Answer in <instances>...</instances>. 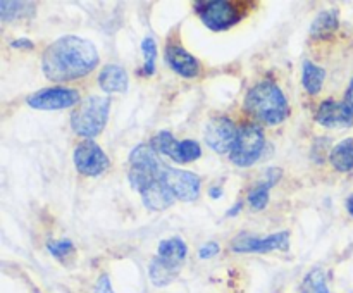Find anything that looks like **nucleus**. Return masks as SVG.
I'll list each match as a JSON object with an SVG mask.
<instances>
[{
  "instance_id": "f257e3e1",
  "label": "nucleus",
  "mask_w": 353,
  "mask_h": 293,
  "mask_svg": "<svg viewBox=\"0 0 353 293\" xmlns=\"http://www.w3.org/2000/svg\"><path fill=\"white\" fill-rule=\"evenodd\" d=\"M99 64V52L90 40L68 34L47 47L41 57L45 76L55 83L72 81L90 74Z\"/></svg>"
},
{
  "instance_id": "f03ea898",
  "label": "nucleus",
  "mask_w": 353,
  "mask_h": 293,
  "mask_svg": "<svg viewBox=\"0 0 353 293\" xmlns=\"http://www.w3.org/2000/svg\"><path fill=\"white\" fill-rule=\"evenodd\" d=\"M245 109L254 119L274 126L283 123L290 114V105L281 88L271 81H262L248 90L245 97Z\"/></svg>"
},
{
  "instance_id": "7ed1b4c3",
  "label": "nucleus",
  "mask_w": 353,
  "mask_h": 293,
  "mask_svg": "<svg viewBox=\"0 0 353 293\" xmlns=\"http://www.w3.org/2000/svg\"><path fill=\"white\" fill-rule=\"evenodd\" d=\"M110 100L92 95L83 100L71 114V128L76 134L93 138L103 131L109 117Z\"/></svg>"
},
{
  "instance_id": "20e7f679",
  "label": "nucleus",
  "mask_w": 353,
  "mask_h": 293,
  "mask_svg": "<svg viewBox=\"0 0 353 293\" xmlns=\"http://www.w3.org/2000/svg\"><path fill=\"white\" fill-rule=\"evenodd\" d=\"M130 183L137 192L161 178V161L152 145H138L130 154Z\"/></svg>"
},
{
  "instance_id": "39448f33",
  "label": "nucleus",
  "mask_w": 353,
  "mask_h": 293,
  "mask_svg": "<svg viewBox=\"0 0 353 293\" xmlns=\"http://www.w3.org/2000/svg\"><path fill=\"white\" fill-rule=\"evenodd\" d=\"M264 145V131L257 124H245L238 131L236 143H234L233 150L230 152L231 162L234 165H240V168H248V165L255 164L262 155Z\"/></svg>"
},
{
  "instance_id": "423d86ee",
  "label": "nucleus",
  "mask_w": 353,
  "mask_h": 293,
  "mask_svg": "<svg viewBox=\"0 0 353 293\" xmlns=\"http://www.w3.org/2000/svg\"><path fill=\"white\" fill-rule=\"evenodd\" d=\"M161 179L171 190L174 199L183 200V202H193V200L199 199L200 178L196 174H193V172L169 168V165H162Z\"/></svg>"
},
{
  "instance_id": "0eeeda50",
  "label": "nucleus",
  "mask_w": 353,
  "mask_h": 293,
  "mask_svg": "<svg viewBox=\"0 0 353 293\" xmlns=\"http://www.w3.org/2000/svg\"><path fill=\"white\" fill-rule=\"evenodd\" d=\"M290 248V233L288 231H279V233L269 234L265 238L248 236L240 234L236 240L231 243V250L238 254H268L272 250H288Z\"/></svg>"
},
{
  "instance_id": "6e6552de",
  "label": "nucleus",
  "mask_w": 353,
  "mask_h": 293,
  "mask_svg": "<svg viewBox=\"0 0 353 293\" xmlns=\"http://www.w3.org/2000/svg\"><path fill=\"white\" fill-rule=\"evenodd\" d=\"M196 7H203V9H196L202 16L203 23L207 28L214 31H224L236 24L238 21V10L236 7L226 0H210V2H196Z\"/></svg>"
},
{
  "instance_id": "1a4fd4ad",
  "label": "nucleus",
  "mask_w": 353,
  "mask_h": 293,
  "mask_svg": "<svg viewBox=\"0 0 353 293\" xmlns=\"http://www.w3.org/2000/svg\"><path fill=\"white\" fill-rule=\"evenodd\" d=\"M74 165L81 174L99 176L109 169L110 161L105 155V152H103L95 141L86 140L76 147Z\"/></svg>"
},
{
  "instance_id": "9d476101",
  "label": "nucleus",
  "mask_w": 353,
  "mask_h": 293,
  "mask_svg": "<svg viewBox=\"0 0 353 293\" xmlns=\"http://www.w3.org/2000/svg\"><path fill=\"white\" fill-rule=\"evenodd\" d=\"M238 130L230 117H214L205 126V141L217 154H228L236 143Z\"/></svg>"
},
{
  "instance_id": "9b49d317",
  "label": "nucleus",
  "mask_w": 353,
  "mask_h": 293,
  "mask_svg": "<svg viewBox=\"0 0 353 293\" xmlns=\"http://www.w3.org/2000/svg\"><path fill=\"white\" fill-rule=\"evenodd\" d=\"M79 102V93L71 88H45L28 97V105L40 110L68 109Z\"/></svg>"
},
{
  "instance_id": "f8f14e48",
  "label": "nucleus",
  "mask_w": 353,
  "mask_h": 293,
  "mask_svg": "<svg viewBox=\"0 0 353 293\" xmlns=\"http://www.w3.org/2000/svg\"><path fill=\"white\" fill-rule=\"evenodd\" d=\"M316 121L326 128H350L353 124V114L345 105V102L326 100L317 109Z\"/></svg>"
},
{
  "instance_id": "ddd939ff",
  "label": "nucleus",
  "mask_w": 353,
  "mask_h": 293,
  "mask_svg": "<svg viewBox=\"0 0 353 293\" xmlns=\"http://www.w3.org/2000/svg\"><path fill=\"white\" fill-rule=\"evenodd\" d=\"M165 61L183 78H196L200 72V64L190 52H186L183 47H168L165 50Z\"/></svg>"
},
{
  "instance_id": "4468645a",
  "label": "nucleus",
  "mask_w": 353,
  "mask_h": 293,
  "mask_svg": "<svg viewBox=\"0 0 353 293\" xmlns=\"http://www.w3.org/2000/svg\"><path fill=\"white\" fill-rule=\"evenodd\" d=\"M140 195L148 210H165L174 202V195H172L171 190L164 185L161 178L150 183L145 190H141Z\"/></svg>"
},
{
  "instance_id": "2eb2a0df",
  "label": "nucleus",
  "mask_w": 353,
  "mask_h": 293,
  "mask_svg": "<svg viewBox=\"0 0 353 293\" xmlns=\"http://www.w3.org/2000/svg\"><path fill=\"white\" fill-rule=\"evenodd\" d=\"M281 174L283 171L279 168H271L265 171L264 181L257 183V185L250 190V193H248V203H250L252 209H265V205H268L269 202V190L281 179Z\"/></svg>"
},
{
  "instance_id": "dca6fc26",
  "label": "nucleus",
  "mask_w": 353,
  "mask_h": 293,
  "mask_svg": "<svg viewBox=\"0 0 353 293\" xmlns=\"http://www.w3.org/2000/svg\"><path fill=\"white\" fill-rule=\"evenodd\" d=\"M99 85L105 93H124L128 90V72L117 64H109L99 74Z\"/></svg>"
},
{
  "instance_id": "f3484780",
  "label": "nucleus",
  "mask_w": 353,
  "mask_h": 293,
  "mask_svg": "<svg viewBox=\"0 0 353 293\" xmlns=\"http://www.w3.org/2000/svg\"><path fill=\"white\" fill-rule=\"evenodd\" d=\"M186 252H188V248H186L185 241H183L181 238H169V240H162L161 243H159L157 255L162 261L179 267L181 262L185 261Z\"/></svg>"
},
{
  "instance_id": "a211bd4d",
  "label": "nucleus",
  "mask_w": 353,
  "mask_h": 293,
  "mask_svg": "<svg viewBox=\"0 0 353 293\" xmlns=\"http://www.w3.org/2000/svg\"><path fill=\"white\" fill-rule=\"evenodd\" d=\"M330 161L333 168L340 172H348L353 169V138L340 141L331 150Z\"/></svg>"
},
{
  "instance_id": "6ab92c4d",
  "label": "nucleus",
  "mask_w": 353,
  "mask_h": 293,
  "mask_svg": "<svg viewBox=\"0 0 353 293\" xmlns=\"http://www.w3.org/2000/svg\"><path fill=\"white\" fill-rule=\"evenodd\" d=\"M179 267L162 261L161 257H154L150 262V279L155 286H165L178 276Z\"/></svg>"
},
{
  "instance_id": "aec40b11",
  "label": "nucleus",
  "mask_w": 353,
  "mask_h": 293,
  "mask_svg": "<svg viewBox=\"0 0 353 293\" xmlns=\"http://www.w3.org/2000/svg\"><path fill=\"white\" fill-rule=\"evenodd\" d=\"M324 78H326V71L321 65H316L314 62L305 61L302 65V83L305 90L312 95L321 92L323 88Z\"/></svg>"
},
{
  "instance_id": "412c9836",
  "label": "nucleus",
  "mask_w": 353,
  "mask_h": 293,
  "mask_svg": "<svg viewBox=\"0 0 353 293\" xmlns=\"http://www.w3.org/2000/svg\"><path fill=\"white\" fill-rule=\"evenodd\" d=\"M338 28V12L336 10H323L319 16L314 19L310 26V37L312 38H326L334 33Z\"/></svg>"
},
{
  "instance_id": "4be33fe9",
  "label": "nucleus",
  "mask_w": 353,
  "mask_h": 293,
  "mask_svg": "<svg viewBox=\"0 0 353 293\" xmlns=\"http://www.w3.org/2000/svg\"><path fill=\"white\" fill-rule=\"evenodd\" d=\"M179 143H181V141L176 140L169 131H161V133L155 134L150 141L152 148H154L157 154L168 155V157H171L172 161L176 162H179Z\"/></svg>"
},
{
  "instance_id": "5701e85b",
  "label": "nucleus",
  "mask_w": 353,
  "mask_h": 293,
  "mask_svg": "<svg viewBox=\"0 0 353 293\" xmlns=\"http://www.w3.org/2000/svg\"><path fill=\"white\" fill-rule=\"evenodd\" d=\"M34 12V6L31 2H7V0H2L0 2V17L2 21H12L17 19V17H26L30 14Z\"/></svg>"
},
{
  "instance_id": "b1692460",
  "label": "nucleus",
  "mask_w": 353,
  "mask_h": 293,
  "mask_svg": "<svg viewBox=\"0 0 353 293\" xmlns=\"http://www.w3.org/2000/svg\"><path fill=\"white\" fill-rule=\"evenodd\" d=\"M302 293H330L326 278L321 269H312L302 283Z\"/></svg>"
},
{
  "instance_id": "393cba45",
  "label": "nucleus",
  "mask_w": 353,
  "mask_h": 293,
  "mask_svg": "<svg viewBox=\"0 0 353 293\" xmlns=\"http://www.w3.org/2000/svg\"><path fill=\"white\" fill-rule=\"evenodd\" d=\"M141 50L145 55V64H143V74L152 76L155 72V57H157V43L152 37H147L141 41Z\"/></svg>"
},
{
  "instance_id": "a878e982",
  "label": "nucleus",
  "mask_w": 353,
  "mask_h": 293,
  "mask_svg": "<svg viewBox=\"0 0 353 293\" xmlns=\"http://www.w3.org/2000/svg\"><path fill=\"white\" fill-rule=\"evenodd\" d=\"M202 155V148L196 141L183 140L179 143V162H193Z\"/></svg>"
},
{
  "instance_id": "bb28decb",
  "label": "nucleus",
  "mask_w": 353,
  "mask_h": 293,
  "mask_svg": "<svg viewBox=\"0 0 353 293\" xmlns=\"http://www.w3.org/2000/svg\"><path fill=\"white\" fill-rule=\"evenodd\" d=\"M47 248H48V252L54 255V257L65 259L72 252V241H69V240H61V241L50 240L47 243Z\"/></svg>"
},
{
  "instance_id": "cd10ccee",
  "label": "nucleus",
  "mask_w": 353,
  "mask_h": 293,
  "mask_svg": "<svg viewBox=\"0 0 353 293\" xmlns=\"http://www.w3.org/2000/svg\"><path fill=\"white\" fill-rule=\"evenodd\" d=\"M219 250L221 248L216 241H209V243H205L202 248H200L199 255H200V259H210V257H214V255L219 254Z\"/></svg>"
},
{
  "instance_id": "c85d7f7f",
  "label": "nucleus",
  "mask_w": 353,
  "mask_h": 293,
  "mask_svg": "<svg viewBox=\"0 0 353 293\" xmlns=\"http://www.w3.org/2000/svg\"><path fill=\"white\" fill-rule=\"evenodd\" d=\"M95 293H114L109 276L107 274L100 276L99 281H97V285H95Z\"/></svg>"
},
{
  "instance_id": "c756f323",
  "label": "nucleus",
  "mask_w": 353,
  "mask_h": 293,
  "mask_svg": "<svg viewBox=\"0 0 353 293\" xmlns=\"http://www.w3.org/2000/svg\"><path fill=\"white\" fill-rule=\"evenodd\" d=\"M10 47L17 48V50H33L34 43L28 38H17V40L10 41Z\"/></svg>"
},
{
  "instance_id": "7c9ffc66",
  "label": "nucleus",
  "mask_w": 353,
  "mask_h": 293,
  "mask_svg": "<svg viewBox=\"0 0 353 293\" xmlns=\"http://www.w3.org/2000/svg\"><path fill=\"white\" fill-rule=\"evenodd\" d=\"M345 105L348 107V110L353 114V79L350 83V86H348L347 90V95H345Z\"/></svg>"
},
{
  "instance_id": "2f4dec72",
  "label": "nucleus",
  "mask_w": 353,
  "mask_h": 293,
  "mask_svg": "<svg viewBox=\"0 0 353 293\" xmlns=\"http://www.w3.org/2000/svg\"><path fill=\"white\" fill-rule=\"evenodd\" d=\"M209 195L212 196V199H221V196H223V188H219V186H212V188L209 190Z\"/></svg>"
},
{
  "instance_id": "473e14b6",
  "label": "nucleus",
  "mask_w": 353,
  "mask_h": 293,
  "mask_svg": "<svg viewBox=\"0 0 353 293\" xmlns=\"http://www.w3.org/2000/svg\"><path fill=\"white\" fill-rule=\"evenodd\" d=\"M241 205H243V203H241V202H238V203H236V207H231V209L228 210V212H226V216H228V217H233V216H236V214L240 212V210H241Z\"/></svg>"
},
{
  "instance_id": "72a5a7b5",
  "label": "nucleus",
  "mask_w": 353,
  "mask_h": 293,
  "mask_svg": "<svg viewBox=\"0 0 353 293\" xmlns=\"http://www.w3.org/2000/svg\"><path fill=\"white\" fill-rule=\"evenodd\" d=\"M347 210L353 216V195L348 196V200H347Z\"/></svg>"
}]
</instances>
